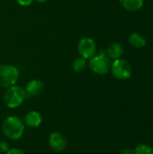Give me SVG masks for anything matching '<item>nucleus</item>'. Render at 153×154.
Listing matches in <instances>:
<instances>
[{"instance_id":"1","label":"nucleus","mask_w":153,"mask_h":154,"mask_svg":"<svg viewBox=\"0 0 153 154\" xmlns=\"http://www.w3.org/2000/svg\"><path fill=\"white\" fill-rule=\"evenodd\" d=\"M23 121L15 116H10L3 122L2 132L10 140H19L24 133Z\"/></svg>"},{"instance_id":"2","label":"nucleus","mask_w":153,"mask_h":154,"mask_svg":"<svg viewBox=\"0 0 153 154\" xmlns=\"http://www.w3.org/2000/svg\"><path fill=\"white\" fill-rule=\"evenodd\" d=\"M26 93L24 88L20 86L14 85L10 88H7L6 91L4 94V103L5 105L11 109L20 106L26 98Z\"/></svg>"},{"instance_id":"3","label":"nucleus","mask_w":153,"mask_h":154,"mask_svg":"<svg viewBox=\"0 0 153 154\" xmlns=\"http://www.w3.org/2000/svg\"><path fill=\"white\" fill-rule=\"evenodd\" d=\"M20 76L19 69L10 64H0V88H7L16 84Z\"/></svg>"},{"instance_id":"4","label":"nucleus","mask_w":153,"mask_h":154,"mask_svg":"<svg viewBox=\"0 0 153 154\" xmlns=\"http://www.w3.org/2000/svg\"><path fill=\"white\" fill-rule=\"evenodd\" d=\"M89 68L90 69L97 75H106L111 70L112 62L106 52L101 51L98 54H96L94 57L89 59Z\"/></svg>"},{"instance_id":"5","label":"nucleus","mask_w":153,"mask_h":154,"mask_svg":"<svg viewBox=\"0 0 153 154\" xmlns=\"http://www.w3.org/2000/svg\"><path fill=\"white\" fill-rule=\"evenodd\" d=\"M111 71L114 77L119 80H126L132 76V67L130 63L123 59L114 60L111 65Z\"/></svg>"},{"instance_id":"6","label":"nucleus","mask_w":153,"mask_h":154,"mask_svg":"<svg viewBox=\"0 0 153 154\" xmlns=\"http://www.w3.org/2000/svg\"><path fill=\"white\" fill-rule=\"evenodd\" d=\"M96 42L89 37L82 38L78 44V51L80 54V57L89 60L96 54Z\"/></svg>"},{"instance_id":"7","label":"nucleus","mask_w":153,"mask_h":154,"mask_svg":"<svg viewBox=\"0 0 153 154\" xmlns=\"http://www.w3.org/2000/svg\"><path fill=\"white\" fill-rule=\"evenodd\" d=\"M67 144L68 142L66 137L60 133L54 132L49 136V145L52 150L56 152L64 151L67 148Z\"/></svg>"},{"instance_id":"8","label":"nucleus","mask_w":153,"mask_h":154,"mask_svg":"<svg viewBox=\"0 0 153 154\" xmlns=\"http://www.w3.org/2000/svg\"><path fill=\"white\" fill-rule=\"evenodd\" d=\"M27 97H33L41 95L44 90L43 83L39 79H32L26 84L24 88Z\"/></svg>"},{"instance_id":"9","label":"nucleus","mask_w":153,"mask_h":154,"mask_svg":"<svg viewBox=\"0 0 153 154\" xmlns=\"http://www.w3.org/2000/svg\"><path fill=\"white\" fill-rule=\"evenodd\" d=\"M24 125L31 127V128H37L42 123V117L41 114L37 111H30L28 112L23 118Z\"/></svg>"},{"instance_id":"10","label":"nucleus","mask_w":153,"mask_h":154,"mask_svg":"<svg viewBox=\"0 0 153 154\" xmlns=\"http://www.w3.org/2000/svg\"><path fill=\"white\" fill-rule=\"evenodd\" d=\"M124 46L119 42H115L111 44L106 50V55L108 56L109 59H112L114 60L117 59H121V57L124 55Z\"/></svg>"},{"instance_id":"11","label":"nucleus","mask_w":153,"mask_h":154,"mask_svg":"<svg viewBox=\"0 0 153 154\" xmlns=\"http://www.w3.org/2000/svg\"><path fill=\"white\" fill-rule=\"evenodd\" d=\"M129 44L135 48V49H142L146 45V39L145 37L140 32H133L130 34L128 38Z\"/></svg>"},{"instance_id":"12","label":"nucleus","mask_w":153,"mask_h":154,"mask_svg":"<svg viewBox=\"0 0 153 154\" xmlns=\"http://www.w3.org/2000/svg\"><path fill=\"white\" fill-rule=\"evenodd\" d=\"M121 5L127 11L135 12L143 6V0H120Z\"/></svg>"},{"instance_id":"13","label":"nucleus","mask_w":153,"mask_h":154,"mask_svg":"<svg viewBox=\"0 0 153 154\" xmlns=\"http://www.w3.org/2000/svg\"><path fill=\"white\" fill-rule=\"evenodd\" d=\"M87 65V60L82 57H79V58H77L74 60V61L72 63V68L76 72L79 73V72H83L86 69Z\"/></svg>"},{"instance_id":"14","label":"nucleus","mask_w":153,"mask_h":154,"mask_svg":"<svg viewBox=\"0 0 153 154\" xmlns=\"http://www.w3.org/2000/svg\"><path fill=\"white\" fill-rule=\"evenodd\" d=\"M134 154H153V148L147 144H139L134 150Z\"/></svg>"},{"instance_id":"15","label":"nucleus","mask_w":153,"mask_h":154,"mask_svg":"<svg viewBox=\"0 0 153 154\" xmlns=\"http://www.w3.org/2000/svg\"><path fill=\"white\" fill-rule=\"evenodd\" d=\"M9 150V145L7 143L5 142H1L0 143V152H4V153H6Z\"/></svg>"},{"instance_id":"16","label":"nucleus","mask_w":153,"mask_h":154,"mask_svg":"<svg viewBox=\"0 0 153 154\" xmlns=\"http://www.w3.org/2000/svg\"><path fill=\"white\" fill-rule=\"evenodd\" d=\"M34 0H16V2L22 6H29Z\"/></svg>"},{"instance_id":"17","label":"nucleus","mask_w":153,"mask_h":154,"mask_svg":"<svg viewBox=\"0 0 153 154\" xmlns=\"http://www.w3.org/2000/svg\"><path fill=\"white\" fill-rule=\"evenodd\" d=\"M5 154H25L22 150L18 149V148H12V149H9L8 152Z\"/></svg>"},{"instance_id":"18","label":"nucleus","mask_w":153,"mask_h":154,"mask_svg":"<svg viewBox=\"0 0 153 154\" xmlns=\"http://www.w3.org/2000/svg\"><path fill=\"white\" fill-rule=\"evenodd\" d=\"M122 154H134V151L130 148H126L122 152Z\"/></svg>"},{"instance_id":"19","label":"nucleus","mask_w":153,"mask_h":154,"mask_svg":"<svg viewBox=\"0 0 153 154\" xmlns=\"http://www.w3.org/2000/svg\"><path fill=\"white\" fill-rule=\"evenodd\" d=\"M34 1H36V2H38V3H44V2H46L47 0H34Z\"/></svg>"}]
</instances>
